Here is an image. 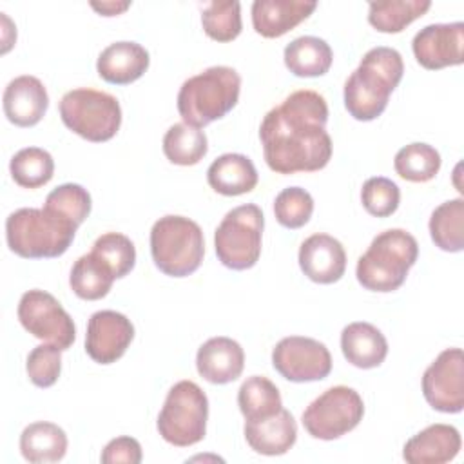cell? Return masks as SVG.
<instances>
[{"label": "cell", "instance_id": "obj_1", "mask_svg": "<svg viewBox=\"0 0 464 464\" xmlns=\"http://www.w3.org/2000/svg\"><path fill=\"white\" fill-rule=\"evenodd\" d=\"M326 121V100L310 89L295 91L270 109L259 125L263 156L270 170L295 174L324 169L332 158Z\"/></svg>", "mask_w": 464, "mask_h": 464}, {"label": "cell", "instance_id": "obj_2", "mask_svg": "<svg viewBox=\"0 0 464 464\" xmlns=\"http://www.w3.org/2000/svg\"><path fill=\"white\" fill-rule=\"evenodd\" d=\"M404 74L402 56L393 47L370 49L344 83V107L359 121L379 118Z\"/></svg>", "mask_w": 464, "mask_h": 464}, {"label": "cell", "instance_id": "obj_3", "mask_svg": "<svg viewBox=\"0 0 464 464\" xmlns=\"http://www.w3.org/2000/svg\"><path fill=\"white\" fill-rule=\"evenodd\" d=\"M241 76L227 65H214L183 82L178 92V112L183 123L201 129L227 116L237 103Z\"/></svg>", "mask_w": 464, "mask_h": 464}, {"label": "cell", "instance_id": "obj_4", "mask_svg": "<svg viewBox=\"0 0 464 464\" xmlns=\"http://www.w3.org/2000/svg\"><path fill=\"white\" fill-rule=\"evenodd\" d=\"M417 256L419 245L410 232L402 228L384 230L373 237L368 250L357 259V281L372 292H393L406 281Z\"/></svg>", "mask_w": 464, "mask_h": 464}, {"label": "cell", "instance_id": "obj_5", "mask_svg": "<svg viewBox=\"0 0 464 464\" xmlns=\"http://www.w3.org/2000/svg\"><path fill=\"white\" fill-rule=\"evenodd\" d=\"M78 227L45 208H18L5 219L11 252L25 259L58 257L71 246Z\"/></svg>", "mask_w": 464, "mask_h": 464}, {"label": "cell", "instance_id": "obj_6", "mask_svg": "<svg viewBox=\"0 0 464 464\" xmlns=\"http://www.w3.org/2000/svg\"><path fill=\"white\" fill-rule=\"evenodd\" d=\"M150 254L160 272L170 277L194 274L205 256L201 227L185 216H163L150 228Z\"/></svg>", "mask_w": 464, "mask_h": 464}, {"label": "cell", "instance_id": "obj_7", "mask_svg": "<svg viewBox=\"0 0 464 464\" xmlns=\"http://www.w3.org/2000/svg\"><path fill=\"white\" fill-rule=\"evenodd\" d=\"M58 111L69 130L92 143L109 141L116 136L121 125L120 102L109 92L89 87L65 92Z\"/></svg>", "mask_w": 464, "mask_h": 464}, {"label": "cell", "instance_id": "obj_8", "mask_svg": "<svg viewBox=\"0 0 464 464\" xmlns=\"http://www.w3.org/2000/svg\"><path fill=\"white\" fill-rule=\"evenodd\" d=\"M208 420V399L192 381L176 382L158 415V433L172 446L187 448L203 440Z\"/></svg>", "mask_w": 464, "mask_h": 464}, {"label": "cell", "instance_id": "obj_9", "mask_svg": "<svg viewBox=\"0 0 464 464\" xmlns=\"http://www.w3.org/2000/svg\"><path fill=\"white\" fill-rule=\"evenodd\" d=\"M265 218L257 205H239L225 214L214 232L216 256L230 270L252 268L261 256Z\"/></svg>", "mask_w": 464, "mask_h": 464}, {"label": "cell", "instance_id": "obj_10", "mask_svg": "<svg viewBox=\"0 0 464 464\" xmlns=\"http://www.w3.org/2000/svg\"><path fill=\"white\" fill-rule=\"evenodd\" d=\"M364 415L361 395L348 386H332L314 399L303 411L301 422L308 435L321 440H334L352 431Z\"/></svg>", "mask_w": 464, "mask_h": 464}, {"label": "cell", "instance_id": "obj_11", "mask_svg": "<svg viewBox=\"0 0 464 464\" xmlns=\"http://www.w3.org/2000/svg\"><path fill=\"white\" fill-rule=\"evenodd\" d=\"M20 324L36 339L69 350L76 339V326L60 301L45 290H27L18 303Z\"/></svg>", "mask_w": 464, "mask_h": 464}, {"label": "cell", "instance_id": "obj_12", "mask_svg": "<svg viewBox=\"0 0 464 464\" xmlns=\"http://www.w3.org/2000/svg\"><path fill=\"white\" fill-rule=\"evenodd\" d=\"M272 366L286 381L312 382L328 377L332 372V355L317 339L290 335L274 346Z\"/></svg>", "mask_w": 464, "mask_h": 464}, {"label": "cell", "instance_id": "obj_13", "mask_svg": "<svg viewBox=\"0 0 464 464\" xmlns=\"http://www.w3.org/2000/svg\"><path fill=\"white\" fill-rule=\"evenodd\" d=\"M426 402L442 413H460L464 408V353L448 348L426 368L422 375Z\"/></svg>", "mask_w": 464, "mask_h": 464}, {"label": "cell", "instance_id": "obj_14", "mask_svg": "<svg viewBox=\"0 0 464 464\" xmlns=\"http://www.w3.org/2000/svg\"><path fill=\"white\" fill-rule=\"evenodd\" d=\"M134 339L130 319L114 310H100L89 317L85 352L98 364L116 362Z\"/></svg>", "mask_w": 464, "mask_h": 464}, {"label": "cell", "instance_id": "obj_15", "mask_svg": "<svg viewBox=\"0 0 464 464\" xmlns=\"http://www.w3.org/2000/svg\"><path fill=\"white\" fill-rule=\"evenodd\" d=\"M415 60L430 71L464 62V22L430 24L411 42Z\"/></svg>", "mask_w": 464, "mask_h": 464}, {"label": "cell", "instance_id": "obj_16", "mask_svg": "<svg viewBox=\"0 0 464 464\" xmlns=\"http://www.w3.org/2000/svg\"><path fill=\"white\" fill-rule=\"evenodd\" d=\"M299 266L310 281L332 285L344 276V246L328 234H312L299 246Z\"/></svg>", "mask_w": 464, "mask_h": 464}, {"label": "cell", "instance_id": "obj_17", "mask_svg": "<svg viewBox=\"0 0 464 464\" xmlns=\"http://www.w3.org/2000/svg\"><path fill=\"white\" fill-rule=\"evenodd\" d=\"M4 114L16 127H33L47 112L49 94L44 83L31 74L11 80L2 96Z\"/></svg>", "mask_w": 464, "mask_h": 464}, {"label": "cell", "instance_id": "obj_18", "mask_svg": "<svg viewBox=\"0 0 464 464\" xmlns=\"http://www.w3.org/2000/svg\"><path fill=\"white\" fill-rule=\"evenodd\" d=\"M198 373L212 384H228L236 381L245 368V352L230 337L218 335L205 341L196 353Z\"/></svg>", "mask_w": 464, "mask_h": 464}, {"label": "cell", "instance_id": "obj_19", "mask_svg": "<svg viewBox=\"0 0 464 464\" xmlns=\"http://www.w3.org/2000/svg\"><path fill=\"white\" fill-rule=\"evenodd\" d=\"M460 446L462 440L459 430L437 422L406 440L402 459L410 464H444L459 455Z\"/></svg>", "mask_w": 464, "mask_h": 464}, {"label": "cell", "instance_id": "obj_20", "mask_svg": "<svg viewBox=\"0 0 464 464\" xmlns=\"http://www.w3.org/2000/svg\"><path fill=\"white\" fill-rule=\"evenodd\" d=\"M317 7L312 0H256L252 25L265 38H279L304 22Z\"/></svg>", "mask_w": 464, "mask_h": 464}, {"label": "cell", "instance_id": "obj_21", "mask_svg": "<svg viewBox=\"0 0 464 464\" xmlns=\"http://www.w3.org/2000/svg\"><path fill=\"white\" fill-rule=\"evenodd\" d=\"M246 444L261 455L276 457L285 455L297 439V424L294 415L281 408L277 413L259 419V420H245L243 428Z\"/></svg>", "mask_w": 464, "mask_h": 464}, {"label": "cell", "instance_id": "obj_22", "mask_svg": "<svg viewBox=\"0 0 464 464\" xmlns=\"http://www.w3.org/2000/svg\"><path fill=\"white\" fill-rule=\"evenodd\" d=\"M149 53L136 42H114L107 45L96 62L102 80L112 85H129L149 69Z\"/></svg>", "mask_w": 464, "mask_h": 464}, {"label": "cell", "instance_id": "obj_23", "mask_svg": "<svg viewBox=\"0 0 464 464\" xmlns=\"http://www.w3.org/2000/svg\"><path fill=\"white\" fill-rule=\"evenodd\" d=\"M341 350L344 359L361 370L377 368L388 355V341L379 328L370 323H350L341 332Z\"/></svg>", "mask_w": 464, "mask_h": 464}, {"label": "cell", "instance_id": "obj_24", "mask_svg": "<svg viewBox=\"0 0 464 464\" xmlns=\"http://www.w3.org/2000/svg\"><path fill=\"white\" fill-rule=\"evenodd\" d=\"M207 181L210 188L221 196H241L256 188L257 170L245 154L228 152L210 163Z\"/></svg>", "mask_w": 464, "mask_h": 464}, {"label": "cell", "instance_id": "obj_25", "mask_svg": "<svg viewBox=\"0 0 464 464\" xmlns=\"http://www.w3.org/2000/svg\"><path fill=\"white\" fill-rule=\"evenodd\" d=\"M20 451L22 457L31 464L58 462L65 457L67 435L54 422H33L25 426L20 435Z\"/></svg>", "mask_w": 464, "mask_h": 464}, {"label": "cell", "instance_id": "obj_26", "mask_svg": "<svg viewBox=\"0 0 464 464\" xmlns=\"http://www.w3.org/2000/svg\"><path fill=\"white\" fill-rule=\"evenodd\" d=\"M285 65L299 78H315L328 72L334 53L319 36H299L285 47Z\"/></svg>", "mask_w": 464, "mask_h": 464}, {"label": "cell", "instance_id": "obj_27", "mask_svg": "<svg viewBox=\"0 0 464 464\" xmlns=\"http://www.w3.org/2000/svg\"><path fill=\"white\" fill-rule=\"evenodd\" d=\"M114 279L112 270L98 256L89 252L78 257L72 265L69 285L80 299L96 301L109 294Z\"/></svg>", "mask_w": 464, "mask_h": 464}, {"label": "cell", "instance_id": "obj_28", "mask_svg": "<svg viewBox=\"0 0 464 464\" xmlns=\"http://www.w3.org/2000/svg\"><path fill=\"white\" fill-rule=\"evenodd\" d=\"M430 236L444 252H460L464 248V199L440 203L430 218Z\"/></svg>", "mask_w": 464, "mask_h": 464}, {"label": "cell", "instance_id": "obj_29", "mask_svg": "<svg viewBox=\"0 0 464 464\" xmlns=\"http://www.w3.org/2000/svg\"><path fill=\"white\" fill-rule=\"evenodd\" d=\"M237 406L245 420H259L277 413L283 408V401L277 386L270 379L252 375L237 392Z\"/></svg>", "mask_w": 464, "mask_h": 464}, {"label": "cell", "instance_id": "obj_30", "mask_svg": "<svg viewBox=\"0 0 464 464\" xmlns=\"http://www.w3.org/2000/svg\"><path fill=\"white\" fill-rule=\"evenodd\" d=\"M431 7L430 0L370 2L368 22L381 33H401Z\"/></svg>", "mask_w": 464, "mask_h": 464}, {"label": "cell", "instance_id": "obj_31", "mask_svg": "<svg viewBox=\"0 0 464 464\" xmlns=\"http://www.w3.org/2000/svg\"><path fill=\"white\" fill-rule=\"evenodd\" d=\"M208 150L203 130L187 123H174L163 136V154L174 165L190 167L199 163Z\"/></svg>", "mask_w": 464, "mask_h": 464}, {"label": "cell", "instance_id": "obj_32", "mask_svg": "<svg viewBox=\"0 0 464 464\" xmlns=\"http://www.w3.org/2000/svg\"><path fill=\"white\" fill-rule=\"evenodd\" d=\"M9 170L16 185L24 188H40L51 181L54 174V160L40 147H25L11 158Z\"/></svg>", "mask_w": 464, "mask_h": 464}, {"label": "cell", "instance_id": "obj_33", "mask_svg": "<svg viewBox=\"0 0 464 464\" xmlns=\"http://www.w3.org/2000/svg\"><path fill=\"white\" fill-rule=\"evenodd\" d=\"M393 167L402 179L424 183L437 176L440 169V154L435 147L415 141L399 149L393 160Z\"/></svg>", "mask_w": 464, "mask_h": 464}, {"label": "cell", "instance_id": "obj_34", "mask_svg": "<svg viewBox=\"0 0 464 464\" xmlns=\"http://www.w3.org/2000/svg\"><path fill=\"white\" fill-rule=\"evenodd\" d=\"M44 208L80 227L89 218L92 201L91 194L82 185L63 183L47 194Z\"/></svg>", "mask_w": 464, "mask_h": 464}, {"label": "cell", "instance_id": "obj_35", "mask_svg": "<svg viewBox=\"0 0 464 464\" xmlns=\"http://www.w3.org/2000/svg\"><path fill=\"white\" fill-rule=\"evenodd\" d=\"M201 25L205 34L216 42L236 40L243 29L241 4L237 0L207 4L201 13Z\"/></svg>", "mask_w": 464, "mask_h": 464}, {"label": "cell", "instance_id": "obj_36", "mask_svg": "<svg viewBox=\"0 0 464 464\" xmlns=\"http://www.w3.org/2000/svg\"><path fill=\"white\" fill-rule=\"evenodd\" d=\"M91 252L98 256L112 270L116 279L125 277L136 265L134 243L120 232L102 234L94 241Z\"/></svg>", "mask_w": 464, "mask_h": 464}, {"label": "cell", "instance_id": "obj_37", "mask_svg": "<svg viewBox=\"0 0 464 464\" xmlns=\"http://www.w3.org/2000/svg\"><path fill=\"white\" fill-rule=\"evenodd\" d=\"M314 212V199L308 190L301 187L283 188L274 201V214L279 225L285 228L304 227Z\"/></svg>", "mask_w": 464, "mask_h": 464}, {"label": "cell", "instance_id": "obj_38", "mask_svg": "<svg viewBox=\"0 0 464 464\" xmlns=\"http://www.w3.org/2000/svg\"><path fill=\"white\" fill-rule=\"evenodd\" d=\"M361 201L368 214L375 218H388L399 207L401 190L392 179L384 176H373L364 181L361 188Z\"/></svg>", "mask_w": 464, "mask_h": 464}, {"label": "cell", "instance_id": "obj_39", "mask_svg": "<svg viewBox=\"0 0 464 464\" xmlns=\"http://www.w3.org/2000/svg\"><path fill=\"white\" fill-rule=\"evenodd\" d=\"M29 381L38 388L53 386L62 372V350L56 344L34 346L25 362Z\"/></svg>", "mask_w": 464, "mask_h": 464}, {"label": "cell", "instance_id": "obj_40", "mask_svg": "<svg viewBox=\"0 0 464 464\" xmlns=\"http://www.w3.org/2000/svg\"><path fill=\"white\" fill-rule=\"evenodd\" d=\"M143 459L141 453V446L136 439L121 435L112 439L111 442H107V446L102 451L100 460L103 464H140Z\"/></svg>", "mask_w": 464, "mask_h": 464}, {"label": "cell", "instance_id": "obj_41", "mask_svg": "<svg viewBox=\"0 0 464 464\" xmlns=\"http://www.w3.org/2000/svg\"><path fill=\"white\" fill-rule=\"evenodd\" d=\"M91 7L102 16H116L130 7V2H91Z\"/></svg>", "mask_w": 464, "mask_h": 464}]
</instances>
